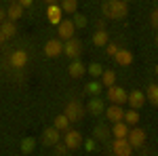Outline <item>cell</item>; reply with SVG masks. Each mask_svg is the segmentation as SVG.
<instances>
[{"instance_id":"17","label":"cell","mask_w":158,"mask_h":156,"mask_svg":"<svg viewBox=\"0 0 158 156\" xmlns=\"http://www.w3.org/2000/svg\"><path fill=\"white\" fill-rule=\"evenodd\" d=\"M129 124L124 122V120H120V122H114V127H112V135L116 137V139H120V137H127L129 135Z\"/></svg>"},{"instance_id":"33","label":"cell","mask_w":158,"mask_h":156,"mask_svg":"<svg viewBox=\"0 0 158 156\" xmlns=\"http://www.w3.org/2000/svg\"><path fill=\"white\" fill-rule=\"evenodd\" d=\"M150 21H152V25L154 27H158V6L152 11V17H150Z\"/></svg>"},{"instance_id":"8","label":"cell","mask_w":158,"mask_h":156,"mask_svg":"<svg viewBox=\"0 0 158 156\" xmlns=\"http://www.w3.org/2000/svg\"><path fill=\"white\" fill-rule=\"evenodd\" d=\"M61 53H63V40H59V38L47 40V44H44V55L47 57H59Z\"/></svg>"},{"instance_id":"44","label":"cell","mask_w":158,"mask_h":156,"mask_svg":"<svg viewBox=\"0 0 158 156\" xmlns=\"http://www.w3.org/2000/svg\"><path fill=\"white\" fill-rule=\"evenodd\" d=\"M124 2H127V0H124Z\"/></svg>"},{"instance_id":"34","label":"cell","mask_w":158,"mask_h":156,"mask_svg":"<svg viewBox=\"0 0 158 156\" xmlns=\"http://www.w3.org/2000/svg\"><path fill=\"white\" fill-rule=\"evenodd\" d=\"M55 152H57L59 156H63L65 152H68V145H65V144H63V145H57V148H55Z\"/></svg>"},{"instance_id":"29","label":"cell","mask_w":158,"mask_h":156,"mask_svg":"<svg viewBox=\"0 0 158 156\" xmlns=\"http://www.w3.org/2000/svg\"><path fill=\"white\" fill-rule=\"evenodd\" d=\"M86 72L91 74V76H93V78H99V76H101V74H103V68H101V65H99V63H91V65H89V68H86Z\"/></svg>"},{"instance_id":"1","label":"cell","mask_w":158,"mask_h":156,"mask_svg":"<svg viewBox=\"0 0 158 156\" xmlns=\"http://www.w3.org/2000/svg\"><path fill=\"white\" fill-rule=\"evenodd\" d=\"M101 13L108 19H124L129 15V6L124 0H108L101 4Z\"/></svg>"},{"instance_id":"15","label":"cell","mask_w":158,"mask_h":156,"mask_svg":"<svg viewBox=\"0 0 158 156\" xmlns=\"http://www.w3.org/2000/svg\"><path fill=\"white\" fill-rule=\"evenodd\" d=\"M114 61L120 65H131L133 63V53L129 48H118V53L114 55Z\"/></svg>"},{"instance_id":"12","label":"cell","mask_w":158,"mask_h":156,"mask_svg":"<svg viewBox=\"0 0 158 156\" xmlns=\"http://www.w3.org/2000/svg\"><path fill=\"white\" fill-rule=\"evenodd\" d=\"M42 144L44 145H57L59 144V131L55 127H47L42 131Z\"/></svg>"},{"instance_id":"38","label":"cell","mask_w":158,"mask_h":156,"mask_svg":"<svg viewBox=\"0 0 158 156\" xmlns=\"http://www.w3.org/2000/svg\"><path fill=\"white\" fill-rule=\"evenodd\" d=\"M6 40H9V38H6V36H4V34H2V32H0V44H4Z\"/></svg>"},{"instance_id":"16","label":"cell","mask_w":158,"mask_h":156,"mask_svg":"<svg viewBox=\"0 0 158 156\" xmlns=\"http://www.w3.org/2000/svg\"><path fill=\"white\" fill-rule=\"evenodd\" d=\"M85 72H86V68H85V63L82 61H72L70 65H68V74L72 76V78H82L85 76Z\"/></svg>"},{"instance_id":"27","label":"cell","mask_w":158,"mask_h":156,"mask_svg":"<svg viewBox=\"0 0 158 156\" xmlns=\"http://www.w3.org/2000/svg\"><path fill=\"white\" fill-rule=\"evenodd\" d=\"M57 131H68V127H70V120H68V116L65 114H59L57 118H55V124H53Z\"/></svg>"},{"instance_id":"26","label":"cell","mask_w":158,"mask_h":156,"mask_svg":"<svg viewBox=\"0 0 158 156\" xmlns=\"http://www.w3.org/2000/svg\"><path fill=\"white\" fill-rule=\"evenodd\" d=\"M34 148H36V139H34V137H25V139H21V152H23V154H32Z\"/></svg>"},{"instance_id":"6","label":"cell","mask_w":158,"mask_h":156,"mask_svg":"<svg viewBox=\"0 0 158 156\" xmlns=\"http://www.w3.org/2000/svg\"><path fill=\"white\" fill-rule=\"evenodd\" d=\"M131 152H133V148L127 141V137L114 139V144H112V154L114 156H131Z\"/></svg>"},{"instance_id":"24","label":"cell","mask_w":158,"mask_h":156,"mask_svg":"<svg viewBox=\"0 0 158 156\" xmlns=\"http://www.w3.org/2000/svg\"><path fill=\"white\" fill-rule=\"evenodd\" d=\"M146 99L152 101V106H158V84H150L146 89Z\"/></svg>"},{"instance_id":"4","label":"cell","mask_w":158,"mask_h":156,"mask_svg":"<svg viewBox=\"0 0 158 156\" xmlns=\"http://www.w3.org/2000/svg\"><path fill=\"white\" fill-rule=\"evenodd\" d=\"M108 99L112 101V103H116V106H122V103H127V97H129V93L124 91V89H120V86H108Z\"/></svg>"},{"instance_id":"31","label":"cell","mask_w":158,"mask_h":156,"mask_svg":"<svg viewBox=\"0 0 158 156\" xmlns=\"http://www.w3.org/2000/svg\"><path fill=\"white\" fill-rule=\"evenodd\" d=\"M74 25H76V27H86V17L85 15H78V13H74Z\"/></svg>"},{"instance_id":"9","label":"cell","mask_w":158,"mask_h":156,"mask_svg":"<svg viewBox=\"0 0 158 156\" xmlns=\"http://www.w3.org/2000/svg\"><path fill=\"white\" fill-rule=\"evenodd\" d=\"M74 32H76V25H74L72 19H63L59 25H57V34H59V40H70L74 38Z\"/></svg>"},{"instance_id":"19","label":"cell","mask_w":158,"mask_h":156,"mask_svg":"<svg viewBox=\"0 0 158 156\" xmlns=\"http://www.w3.org/2000/svg\"><path fill=\"white\" fill-rule=\"evenodd\" d=\"M89 112L91 114H101V112H106V106H103V101H101V97H91V101H89Z\"/></svg>"},{"instance_id":"36","label":"cell","mask_w":158,"mask_h":156,"mask_svg":"<svg viewBox=\"0 0 158 156\" xmlns=\"http://www.w3.org/2000/svg\"><path fill=\"white\" fill-rule=\"evenodd\" d=\"M17 4H19V6H23V9H27V6L32 4V0H17Z\"/></svg>"},{"instance_id":"11","label":"cell","mask_w":158,"mask_h":156,"mask_svg":"<svg viewBox=\"0 0 158 156\" xmlns=\"http://www.w3.org/2000/svg\"><path fill=\"white\" fill-rule=\"evenodd\" d=\"M146 101L148 99H146V93H143V91H133V93H129V97H127V103L133 110H139Z\"/></svg>"},{"instance_id":"25","label":"cell","mask_w":158,"mask_h":156,"mask_svg":"<svg viewBox=\"0 0 158 156\" xmlns=\"http://www.w3.org/2000/svg\"><path fill=\"white\" fill-rule=\"evenodd\" d=\"M124 122H127V124H129V127H135V124H137V122H139V112H137V110H129V112H124Z\"/></svg>"},{"instance_id":"18","label":"cell","mask_w":158,"mask_h":156,"mask_svg":"<svg viewBox=\"0 0 158 156\" xmlns=\"http://www.w3.org/2000/svg\"><path fill=\"white\" fill-rule=\"evenodd\" d=\"M21 15H23V6H19L17 2H13L11 6L6 9V19H9V21H17V19H21Z\"/></svg>"},{"instance_id":"7","label":"cell","mask_w":158,"mask_h":156,"mask_svg":"<svg viewBox=\"0 0 158 156\" xmlns=\"http://www.w3.org/2000/svg\"><path fill=\"white\" fill-rule=\"evenodd\" d=\"M127 141L131 144V148H141L146 144V131L143 129H129V135H127Z\"/></svg>"},{"instance_id":"20","label":"cell","mask_w":158,"mask_h":156,"mask_svg":"<svg viewBox=\"0 0 158 156\" xmlns=\"http://www.w3.org/2000/svg\"><path fill=\"white\" fill-rule=\"evenodd\" d=\"M0 32L4 34L6 38H13L17 34V27H15V21H9V19H4L2 23H0Z\"/></svg>"},{"instance_id":"13","label":"cell","mask_w":158,"mask_h":156,"mask_svg":"<svg viewBox=\"0 0 158 156\" xmlns=\"http://www.w3.org/2000/svg\"><path fill=\"white\" fill-rule=\"evenodd\" d=\"M47 17H49V21L53 25H59L63 21V11H61L59 4H49V9H47Z\"/></svg>"},{"instance_id":"43","label":"cell","mask_w":158,"mask_h":156,"mask_svg":"<svg viewBox=\"0 0 158 156\" xmlns=\"http://www.w3.org/2000/svg\"><path fill=\"white\" fill-rule=\"evenodd\" d=\"M110 156H114V154H110Z\"/></svg>"},{"instance_id":"21","label":"cell","mask_w":158,"mask_h":156,"mask_svg":"<svg viewBox=\"0 0 158 156\" xmlns=\"http://www.w3.org/2000/svg\"><path fill=\"white\" fill-rule=\"evenodd\" d=\"M110 42V38H108V32L106 30H97L95 34H93V44L95 47H106Z\"/></svg>"},{"instance_id":"14","label":"cell","mask_w":158,"mask_h":156,"mask_svg":"<svg viewBox=\"0 0 158 156\" xmlns=\"http://www.w3.org/2000/svg\"><path fill=\"white\" fill-rule=\"evenodd\" d=\"M106 116H108V120H112V122H120V120L124 118V110H122V106L112 103L110 108H106Z\"/></svg>"},{"instance_id":"28","label":"cell","mask_w":158,"mask_h":156,"mask_svg":"<svg viewBox=\"0 0 158 156\" xmlns=\"http://www.w3.org/2000/svg\"><path fill=\"white\" fill-rule=\"evenodd\" d=\"M108 129H106V127H103V124H97V127H95V129H93V137H95V139H101V141H103V139H106V137H108Z\"/></svg>"},{"instance_id":"39","label":"cell","mask_w":158,"mask_h":156,"mask_svg":"<svg viewBox=\"0 0 158 156\" xmlns=\"http://www.w3.org/2000/svg\"><path fill=\"white\" fill-rule=\"evenodd\" d=\"M44 2H47V4H57L59 0H44Z\"/></svg>"},{"instance_id":"40","label":"cell","mask_w":158,"mask_h":156,"mask_svg":"<svg viewBox=\"0 0 158 156\" xmlns=\"http://www.w3.org/2000/svg\"><path fill=\"white\" fill-rule=\"evenodd\" d=\"M154 72H156V74H158V65H156V68H154Z\"/></svg>"},{"instance_id":"35","label":"cell","mask_w":158,"mask_h":156,"mask_svg":"<svg viewBox=\"0 0 158 156\" xmlns=\"http://www.w3.org/2000/svg\"><path fill=\"white\" fill-rule=\"evenodd\" d=\"M85 145H86V150H89V152H93V150H95V139H89Z\"/></svg>"},{"instance_id":"2","label":"cell","mask_w":158,"mask_h":156,"mask_svg":"<svg viewBox=\"0 0 158 156\" xmlns=\"http://www.w3.org/2000/svg\"><path fill=\"white\" fill-rule=\"evenodd\" d=\"M70 122H76V120H80L85 116V108H82V103L80 101H68V106H65V112H63Z\"/></svg>"},{"instance_id":"42","label":"cell","mask_w":158,"mask_h":156,"mask_svg":"<svg viewBox=\"0 0 158 156\" xmlns=\"http://www.w3.org/2000/svg\"><path fill=\"white\" fill-rule=\"evenodd\" d=\"M11 2H17V0H11Z\"/></svg>"},{"instance_id":"5","label":"cell","mask_w":158,"mask_h":156,"mask_svg":"<svg viewBox=\"0 0 158 156\" xmlns=\"http://www.w3.org/2000/svg\"><path fill=\"white\" fill-rule=\"evenodd\" d=\"M63 144L68 145V150H76V148H80V145H82V135H80V131H76V129H68L65 135H63Z\"/></svg>"},{"instance_id":"23","label":"cell","mask_w":158,"mask_h":156,"mask_svg":"<svg viewBox=\"0 0 158 156\" xmlns=\"http://www.w3.org/2000/svg\"><path fill=\"white\" fill-rule=\"evenodd\" d=\"M61 4V11L63 13H70V15H74V13H78V0H59Z\"/></svg>"},{"instance_id":"3","label":"cell","mask_w":158,"mask_h":156,"mask_svg":"<svg viewBox=\"0 0 158 156\" xmlns=\"http://www.w3.org/2000/svg\"><path fill=\"white\" fill-rule=\"evenodd\" d=\"M63 53H65L68 57H72V59H78L80 53H82V42H80L78 38L65 40V42H63Z\"/></svg>"},{"instance_id":"32","label":"cell","mask_w":158,"mask_h":156,"mask_svg":"<svg viewBox=\"0 0 158 156\" xmlns=\"http://www.w3.org/2000/svg\"><path fill=\"white\" fill-rule=\"evenodd\" d=\"M106 51H108V55L110 57H114V55H116V53H118V44H106Z\"/></svg>"},{"instance_id":"37","label":"cell","mask_w":158,"mask_h":156,"mask_svg":"<svg viewBox=\"0 0 158 156\" xmlns=\"http://www.w3.org/2000/svg\"><path fill=\"white\" fill-rule=\"evenodd\" d=\"M4 19H6V11H2V9H0V23H2Z\"/></svg>"},{"instance_id":"30","label":"cell","mask_w":158,"mask_h":156,"mask_svg":"<svg viewBox=\"0 0 158 156\" xmlns=\"http://www.w3.org/2000/svg\"><path fill=\"white\" fill-rule=\"evenodd\" d=\"M101 86H103L101 82L93 80V82H89V84H86V91H89L91 95H99V93H101Z\"/></svg>"},{"instance_id":"10","label":"cell","mask_w":158,"mask_h":156,"mask_svg":"<svg viewBox=\"0 0 158 156\" xmlns=\"http://www.w3.org/2000/svg\"><path fill=\"white\" fill-rule=\"evenodd\" d=\"M13 68H17V70H21L25 63H27V53H25L23 48H17V51H13L11 57H9Z\"/></svg>"},{"instance_id":"22","label":"cell","mask_w":158,"mask_h":156,"mask_svg":"<svg viewBox=\"0 0 158 156\" xmlns=\"http://www.w3.org/2000/svg\"><path fill=\"white\" fill-rule=\"evenodd\" d=\"M99 82L103 84V86H114L116 84V74L112 72V70H103V74L99 76Z\"/></svg>"},{"instance_id":"41","label":"cell","mask_w":158,"mask_h":156,"mask_svg":"<svg viewBox=\"0 0 158 156\" xmlns=\"http://www.w3.org/2000/svg\"><path fill=\"white\" fill-rule=\"evenodd\" d=\"M156 44H158V36H156Z\"/></svg>"}]
</instances>
